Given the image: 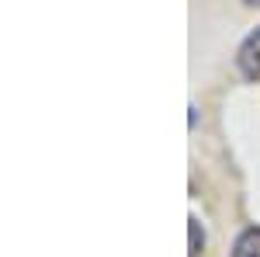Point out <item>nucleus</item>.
I'll list each match as a JSON object with an SVG mask.
<instances>
[{
    "mask_svg": "<svg viewBox=\"0 0 260 257\" xmlns=\"http://www.w3.org/2000/svg\"><path fill=\"white\" fill-rule=\"evenodd\" d=\"M236 63H240V73L246 80H260V28L243 39L240 52H236Z\"/></svg>",
    "mask_w": 260,
    "mask_h": 257,
    "instance_id": "1",
    "label": "nucleus"
},
{
    "mask_svg": "<svg viewBox=\"0 0 260 257\" xmlns=\"http://www.w3.org/2000/svg\"><path fill=\"white\" fill-rule=\"evenodd\" d=\"M233 257H260V230H243L236 247H233Z\"/></svg>",
    "mask_w": 260,
    "mask_h": 257,
    "instance_id": "2",
    "label": "nucleus"
},
{
    "mask_svg": "<svg viewBox=\"0 0 260 257\" xmlns=\"http://www.w3.org/2000/svg\"><path fill=\"white\" fill-rule=\"evenodd\" d=\"M201 243H205V237H201V230H198V219H191V250H187V254L194 257Z\"/></svg>",
    "mask_w": 260,
    "mask_h": 257,
    "instance_id": "3",
    "label": "nucleus"
},
{
    "mask_svg": "<svg viewBox=\"0 0 260 257\" xmlns=\"http://www.w3.org/2000/svg\"><path fill=\"white\" fill-rule=\"evenodd\" d=\"M246 4H250V7H260V0H246Z\"/></svg>",
    "mask_w": 260,
    "mask_h": 257,
    "instance_id": "4",
    "label": "nucleus"
}]
</instances>
